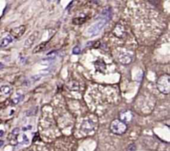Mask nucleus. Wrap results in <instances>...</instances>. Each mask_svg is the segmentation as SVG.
Returning <instances> with one entry per match:
<instances>
[{
  "label": "nucleus",
  "instance_id": "1",
  "mask_svg": "<svg viewBox=\"0 0 170 151\" xmlns=\"http://www.w3.org/2000/svg\"><path fill=\"white\" fill-rule=\"evenodd\" d=\"M159 91L163 94H169L170 92V78L169 75H163L157 81Z\"/></svg>",
  "mask_w": 170,
  "mask_h": 151
},
{
  "label": "nucleus",
  "instance_id": "2",
  "mask_svg": "<svg viewBox=\"0 0 170 151\" xmlns=\"http://www.w3.org/2000/svg\"><path fill=\"white\" fill-rule=\"evenodd\" d=\"M110 130L115 135H123L127 130V125L120 120H114L110 124Z\"/></svg>",
  "mask_w": 170,
  "mask_h": 151
},
{
  "label": "nucleus",
  "instance_id": "3",
  "mask_svg": "<svg viewBox=\"0 0 170 151\" xmlns=\"http://www.w3.org/2000/svg\"><path fill=\"white\" fill-rule=\"evenodd\" d=\"M107 22L108 21L106 20V19H101L100 21H98L97 23L93 24L92 26H91L90 28H88L87 33L89 35H91V36H96L98 33L101 32L102 28L106 25Z\"/></svg>",
  "mask_w": 170,
  "mask_h": 151
},
{
  "label": "nucleus",
  "instance_id": "4",
  "mask_svg": "<svg viewBox=\"0 0 170 151\" xmlns=\"http://www.w3.org/2000/svg\"><path fill=\"white\" fill-rule=\"evenodd\" d=\"M95 123L93 122V120L91 119L84 120L81 125V129L82 130V132L86 134H91L95 130Z\"/></svg>",
  "mask_w": 170,
  "mask_h": 151
},
{
  "label": "nucleus",
  "instance_id": "5",
  "mask_svg": "<svg viewBox=\"0 0 170 151\" xmlns=\"http://www.w3.org/2000/svg\"><path fill=\"white\" fill-rule=\"evenodd\" d=\"M119 61L122 64L128 65L132 62L133 61V56L129 52H122L119 56Z\"/></svg>",
  "mask_w": 170,
  "mask_h": 151
},
{
  "label": "nucleus",
  "instance_id": "6",
  "mask_svg": "<svg viewBox=\"0 0 170 151\" xmlns=\"http://www.w3.org/2000/svg\"><path fill=\"white\" fill-rule=\"evenodd\" d=\"M134 115L133 113L130 110H124L122 111L120 115V120L124 123H127V122H130L132 119H133Z\"/></svg>",
  "mask_w": 170,
  "mask_h": 151
},
{
  "label": "nucleus",
  "instance_id": "7",
  "mask_svg": "<svg viewBox=\"0 0 170 151\" xmlns=\"http://www.w3.org/2000/svg\"><path fill=\"white\" fill-rule=\"evenodd\" d=\"M113 33L115 35V37H123L125 35V29H124V26L120 25V24H118L116 27L115 28V29L113 30Z\"/></svg>",
  "mask_w": 170,
  "mask_h": 151
},
{
  "label": "nucleus",
  "instance_id": "8",
  "mask_svg": "<svg viewBox=\"0 0 170 151\" xmlns=\"http://www.w3.org/2000/svg\"><path fill=\"white\" fill-rule=\"evenodd\" d=\"M37 35H38V32H34L32 33V35H30L29 37L27 38V40L25 42V43H24V47H26V48H29V47H31L32 44L34 43V42L36 41V39H37Z\"/></svg>",
  "mask_w": 170,
  "mask_h": 151
},
{
  "label": "nucleus",
  "instance_id": "9",
  "mask_svg": "<svg viewBox=\"0 0 170 151\" xmlns=\"http://www.w3.org/2000/svg\"><path fill=\"white\" fill-rule=\"evenodd\" d=\"M26 27L25 26H19L18 28H15L12 31V35L15 37H20L23 36V34L25 32Z\"/></svg>",
  "mask_w": 170,
  "mask_h": 151
},
{
  "label": "nucleus",
  "instance_id": "10",
  "mask_svg": "<svg viewBox=\"0 0 170 151\" xmlns=\"http://www.w3.org/2000/svg\"><path fill=\"white\" fill-rule=\"evenodd\" d=\"M13 37L11 36V35H8V36H6L4 37L1 41H0V47H8L10 43L13 42Z\"/></svg>",
  "mask_w": 170,
  "mask_h": 151
},
{
  "label": "nucleus",
  "instance_id": "11",
  "mask_svg": "<svg viewBox=\"0 0 170 151\" xmlns=\"http://www.w3.org/2000/svg\"><path fill=\"white\" fill-rule=\"evenodd\" d=\"M95 67H96L97 71L100 72H104V71L106 68V63L102 60H97L96 62H95Z\"/></svg>",
  "mask_w": 170,
  "mask_h": 151
},
{
  "label": "nucleus",
  "instance_id": "12",
  "mask_svg": "<svg viewBox=\"0 0 170 151\" xmlns=\"http://www.w3.org/2000/svg\"><path fill=\"white\" fill-rule=\"evenodd\" d=\"M67 87L71 91H78L79 88V83L76 82H70L67 83Z\"/></svg>",
  "mask_w": 170,
  "mask_h": 151
},
{
  "label": "nucleus",
  "instance_id": "13",
  "mask_svg": "<svg viewBox=\"0 0 170 151\" xmlns=\"http://www.w3.org/2000/svg\"><path fill=\"white\" fill-rule=\"evenodd\" d=\"M46 44H47V42H42L41 44H39V45H37L35 48H34V50H33V53H37V52H40L41 51H43L45 48H46Z\"/></svg>",
  "mask_w": 170,
  "mask_h": 151
},
{
  "label": "nucleus",
  "instance_id": "14",
  "mask_svg": "<svg viewBox=\"0 0 170 151\" xmlns=\"http://www.w3.org/2000/svg\"><path fill=\"white\" fill-rule=\"evenodd\" d=\"M0 92L3 95H9L12 92V88L9 86H3L0 88Z\"/></svg>",
  "mask_w": 170,
  "mask_h": 151
},
{
  "label": "nucleus",
  "instance_id": "15",
  "mask_svg": "<svg viewBox=\"0 0 170 151\" xmlns=\"http://www.w3.org/2000/svg\"><path fill=\"white\" fill-rule=\"evenodd\" d=\"M22 99H23V95H22V94H20V93H19V94H17L16 96L14 97V99L13 100V101L14 102V104H17V103L20 102Z\"/></svg>",
  "mask_w": 170,
  "mask_h": 151
},
{
  "label": "nucleus",
  "instance_id": "16",
  "mask_svg": "<svg viewBox=\"0 0 170 151\" xmlns=\"http://www.w3.org/2000/svg\"><path fill=\"white\" fill-rule=\"evenodd\" d=\"M86 21V19H83V18H77V19H73V23L75 24H81Z\"/></svg>",
  "mask_w": 170,
  "mask_h": 151
},
{
  "label": "nucleus",
  "instance_id": "17",
  "mask_svg": "<svg viewBox=\"0 0 170 151\" xmlns=\"http://www.w3.org/2000/svg\"><path fill=\"white\" fill-rule=\"evenodd\" d=\"M136 145L134 144H130L126 148V151H136Z\"/></svg>",
  "mask_w": 170,
  "mask_h": 151
},
{
  "label": "nucleus",
  "instance_id": "18",
  "mask_svg": "<svg viewBox=\"0 0 170 151\" xmlns=\"http://www.w3.org/2000/svg\"><path fill=\"white\" fill-rule=\"evenodd\" d=\"M20 132V129L19 128H14L13 130H12V133H11V135H12V136H14V137H16L18 135Z\"/></svg>",
  "mask_w": 170,
  "mask_h": 151
},
{
  "label": "nucleus",
  "instance_id": "19",
  "mask_svg": "<svg viewBox=\"0 0 170 151\" xmlns=\"http://www.w3.org/2000/svg\"><path fill=\"white\" fill-rule=\"evenodd\" d=\"M73 53L74 54H80L81 53V47L79 46L75 47L73 48Z\"/></svg>",
  "mask_w": 170,
  "mask_h": 151
},
{
  "label": "nucleus",
  "instance_id": "20",
  "mask_svg": "<svg viewBox=\"0 0 170 151\" xmlns=\"http://www.w3.org/2000/svg\"><path fill=\"white\" fill-rule=\"evenodd\" d=\"M23 143H25L26 145L27 144H28V142H29V140H28V137L26 136V135H23Z\"/></svg>",
  "mask_w": 170,
  "mask_h": 151
},
{
  "label": "nucleus",
  "instance_id": "21",
  "mask_svg": "<svg viewBox=\"0 0 170 151\" xmlns=\"http://www.w3.org/2000/svg\"><path fill=\"white\" fill-rule=\"evenodd\" d=\"M7 105V104H5L4 102H2V103H0V110H2V109H4L5 106Z\"/></svg>",
  "mask_w": 170,
  "mask_h": 151
},
{
  "label": "nucleus",
  "instance_id": "22",
  "mask_svg": "<svg viewBox=\"0 0 170 151\" xmlns=\"http://www.w3.org/2000/svg\"><path fill=\"white\" fill-rule=\"evenodd\" d=\"M4 130H0V137H2L4 135Z\"/></svg>",
  "mask_w": 170,
  "mask_h": 151
},
{
  "label": "nucleus",
  "instance_id": "23",
  "mask_svg": "<svg viewBox=\"0 0 170 151\" xmlns=\"http://www.w3.org/2000/svg\"><path fill=\"white\" fill-rule=\"evenodd\" d=\"M4 145V141H2V140H0V147Z\"/></svg>",
  "mask_w": 170,
  "mask_h": 151
},
{
  "label": "nucleus",
  "instance_id": "24",
  "mask_svg": "<svg viewBox=\"0 0 170 151\" xmlns=\"http://www.w3.org/2000/svg\"><path fill=\"white\" fill-rule=\"evenodd\" d=\"M4 67V65H3V64H1V63H0V69L2 68V67Z\"/></svg>",
  "mask_w": 170,
  "mask_h": 151
}]
</instances>
